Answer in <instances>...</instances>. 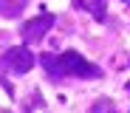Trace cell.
I'll list each match as a JSON object with an SVG mask.
<instances>
[{
  "label": "cell",
  "instance_id": "6da1fadb",
  "mask_svg": "<svg viewBox=\"0 0 130 113\" xmlns=\"http://www.w3.org/2000/svg\"><path fill=\"white\" fill-rule=\"evenodd\" d=\"M45 68L48 71H57V74H79V76H91V74H99L96 68L91 62H85L76 51H68V54H62L59 62L54 59H45Z\"/></svg>",
  "mask_w": 130,
  "mask_h": 113
},
{
  "label": "cell",
  "instance_id": "7a4b0ae2",
  "mask_svg": "<svg viewBox=\"0 0 130 113\" xmlns=\"http://www.w3.org/2000/svg\"><path fill=\"white\" fill-rule=\"evenodd\" d=\"M31 62H34V57H31V51H26V48H11V51L6 54V59H3V65H9L14 74L28 71Z\"/></svg>",
  "mask_w": 130,
  "mask_h": 113
},
{
  "label": "cell",
  "instance_id": "3957f363",
  "mask_svg": "<svg viewBox=\"0 0 130 113\" xmlns=\"http://www.w3.org/2000/svg\"><path fill=\"white\" fill-rule=\"evenodd\" d=\"M51 23H54V17H51V14H42V17H37V20H31L28 26L23 28V34H26V40H31V42H34V40H40V37H42V31H45V28L51 26Z\"/></svg>",
  "mask_w": 130,
  "mask_h": 113
},
{
  "label": "cell",
  "instance_id": "277c9868",
  "mask_svg": "<svg viewBox=\"0 0 130 113\" xmlns=\"http://www.w3.org/2000/svg\"><path fill=\"white\" fill-rule=\"evenodd\" d=\"M23 6H26V0H0V14L14 17V14L23 11Z\"/></svg>",
  "mask_w": 130,
  "mask_h": 113
}]
</instances>
